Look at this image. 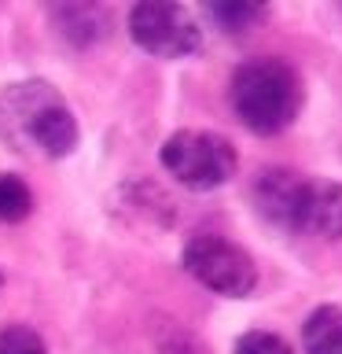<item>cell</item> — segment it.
<instances>
[{
	"label": "cell",
	"mask_w": 342,
	"mask_h": 354,
	"mask_svg": "<svg viewBox=\"0 0 342 354\" xmlns=\"http://www.w3.org/2000/svg\"><path fill=\"white\" fill-rule=\"evenodd\" d=\"M0 129L22 151H44L63 159L77 148L74 111L48 85H15L0 100Z\"/></svg>",
	"instance_id": "cell-2"
},
{
	"label": "cell",
	"mask_w": 342,
	"mask_h": 354,
	"mask_svg": "<svg viewBox=\"0 0 342 354\" xmlns=\"http://www.w3.org/2000/svg\"><path fill=\"white\" fill-rule=\"evenodd\" d=\"M232 107L250 133L272 137L298 118L302 82H298L291 63L258 55V59H247L232 74Z\"/></svg>",
	"instance_id": "cell-1"
},
{
	"label": "cell",
	"mask_w": 342,
	"mask_h": 354,
	"mask_svg": "<svg viewBox=\"0 0 342 354\" xmlns=\"http://www.w3.org/2000/svg\"><path fill=\"white\" fill-rule=\"evenodd\" d=\"M0 354H48L44 339L26 325H8L0 332Z\"/></svg>",
	"instance_id": "cell-11"
},
{
	"label": "cell",
	"mask_w": 342,
	"mask_h": 354,
	"mask_svg": "<svg viewBox=\"0 0 342 354\" xmlns=\"http://www.w3.org/2000/svg\"><path fill=\"white\" fill-rule=\"evenodd\" d=\"M313 185L305 174L294 170H265L254 185V207L269 225L283 232L309 229V207H313Z\"/></svg>",
	"instance_id": "cell-6"
},
{
	"label": "cell",
	"mask_w": 342,
	"mask_h": 354,
	"mask_svg": "<svg viewBox=\"0 0 342 354\" xmlns=\"http://www.w3.org/2000/svg\"><path fill=\"white\" fill-rule=\"evenodd\" d=\"M33 210L30 185L15 174H0V221H22Z\"/></svg>",
	"instance_id": "cell-9"
},
{
	"label": "cell",
	"mask_w": 342,
	"mask_h": 354,
	"mask_svg": "<svg viewBox=\"0 0 342 354\" xmlns=\"http://www.w3.org/2000/svg\"><path fill=\"white\" fill-rule=\"evenodd\" d=\"M320 236H342V185L339 181H316L313 185V207H309V229Z\"/></svg>",
	"instance_id": "cell-8"
},
{
	"label": "cell",
	"mask_w": 342,
	"mask_h": 354,
	"mask_svg": "<svg viewBox=\"0 0 342 354\" xmlns=\"http://www.w3.org/2000/svg\"><path fill=\"white\" fill-rule=\"evenodd\" d=\"M236 354H294L287 347V339H280L276 332H247L236 343Z\"/></svg>",
	"instance_id": "cell-12"
},
{
	"label": "cell",
	"mask_w": 342,
	"mask_h": 354,
	"mask_svg": "<svg viewBox=\"0 0 342 354\" xmlns=\"http://www.w3.org/2000/svg\"><path fill=\"white\" fill-rule=\"evenodd\" d=\"M181 262L199 284L217 295L247 299L258 288V266H254V259L243 248H236L232 240L214 236V232H199V236L188 240Z\"/></svg>",
	"instance_id": "cell-4"
},
{
	"label": "cell",
	"mask_w": 342,
	"mask_h": 354,
	"mask_svg": "<svg viewBox=\"0 0 342 354\" xmlns=\"http://www.w3.org/2000/svg\"><path fill=\"white\" fill-rule=\"evenodd\" d=\"M162 166L192 192L221 188L236 174V148L206 129H181L162 144Z\"/></svg>",
	"instance_id": "cell-3"
},
{
	"label": "cell",
	"mask_w": 342,
	"mask_h": 354,
	"mask_svg": "<svg viewBox=\"0 0 342 354\" xmlns=\"http://www.w3.org/2000/svg\"><path fill=\"white\" fill-rule=\"evenodd\" d=\"M305 354H342V310L339 306H320L309 314L302 328Z\"/></svg>",
	"instance_id": "cell-7"
},
{
	"label": "cell",
	"mask_w": 342,
	"mask_h": 354,
	"mask_svg": "<svg viewBox=\"0 0 342 354\" xmlns=\"http://www.w3.org/2000/svg\"><path fill=\"white\" fill-rule=\"evenodd\" d=\"M210 19L217 22L221 30H228V33H239V30H250V26H258V22L265 19V8L261 4H247V0H236V4H214L210 8Z\"/></svg>",
	"instance_id": "cell-10"
},
{
	"label": "cell",
	"mask_w": 342,
	"mask_h": 354,
	"mask_svg": "<svg viewBox=\"0 0 342 354\" xmlns=\"http://www.w3.org/2000/svg\"><path fill=\"white\" fill-rule=\"evenodd\" d=\"M129 33L143 52L159 55V59H184L199 52V22L192 11L181 4H165V0H143L129 11Z\"/></svg>",
	"instance_id": "cell-5"
}]
</instances>
